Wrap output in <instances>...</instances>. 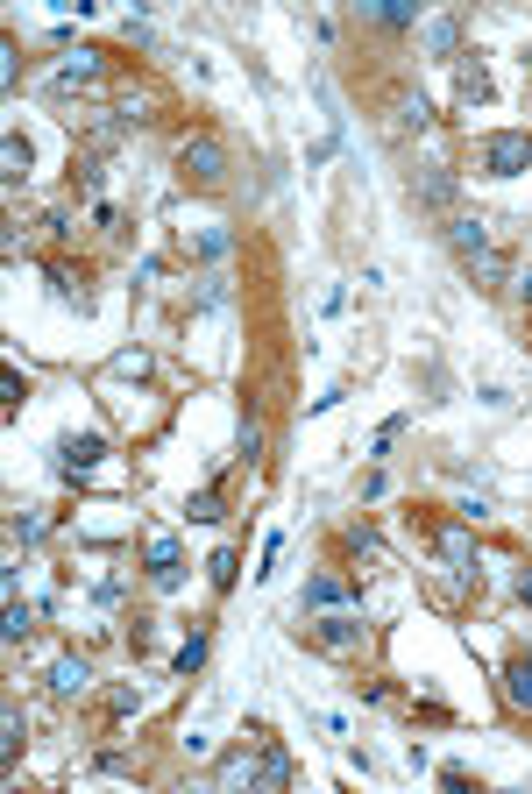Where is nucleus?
<instances>
[{
	"label": "nucleus",
	"mask_w": 532,
	"mask_h": 794,
	"mask_svg": "<svg viewBox=\"0 0 532 794\" xmlns=\"http://www.w3.org/2000/svg\"><path fill=\"white\" fill-rule=\"evenodd\" d=\"M185 518H199V525H213V518H220V490H199V497L185 504Z\"/></svg>",
	"instance_id": "obj_21"
},
{
	"label": "nucleus",
	"mask_w": 532,
	"mask_h": 794,
	"mask_svg": "<svg viewBox=\"0 0 532 794\" xmlns=\"http://www.w3.org/2000/svg\"><path fill=\"white\" fill-rule=\"evenodd\" d=\"M334 603H348V582H334V575L306 582V610H334Z\"/></svg>",
	"instance_id": "obj_12"
},
{
	"label": "nucleus",
	"mask_w": 532,
	"mask_h": 794,
	"mask_svg": "<svg viewBox=\"0 0 532 794\" xmlns=\"http://www.w3.org/2000/svg\"><path fill=\"white\" fill-rule=\"evenodd\" d=\"M518 298H525V305H532V270H525V277H518Z\"/></svg>",
	"instance_id": "obj_26"
},
{
	"label": "nucleus",
	"mask_w": 532,
	"mask_h": 794,
	"mask_svg": "<svg viewBox=\"0 0 532 794\" xmlns=\"http://www.w3.org/2000/svg\"><path fill=\"white\" fill-rule=\"evenodd\" d=\"M313 639H320L327 653H355V646H362V617H355V610H334V617L313 624Z\"/></svg>",
	"instance_id": "obj_4"
},
{
	"label": "nucleus",
	"mask_w": 532,
	"mask_h": 794,
	"mask_svg": "<svg viewBox=\"0 0 532 794\" xmlns=\"http://www.w3.org/2000/svg\"><path fill=\"white\" fill-rule=\"evenodd\" d=\"M0 631H8V646H22V639H29V610L8 603V624H0Z\"/></svg>",
	"instance_id": "obj_22"
},
{
	"label": "nucleus",
	"mask_w": 532,
	"mask_h": 794,
	"mask_svg": "<svg viewBox=\"0 0 532 794\" xmlns=\"http://www.w3.org/2000/svg\"><path fill=\"white\" fill-rule=\"evenodd\" d=\"M504 695H511L518 709H532V653H518V660L504 667Z\"/></svg>",
	"instance_id": "obj_8"
},
{
	"label": "nucleus",
	"mask_w": 532,
	"mask_h": 794,
	"mask_svg": "<svg viewBox=\"0 0 532 794\" xmlns=\"http://www.w3.org/2000/svg\"><path fill=\"white\" fill-rule=\"evenodd\" d=\"M511 589H518V603H532V568H525V575H518Z\"/></svg>",
	"instance_id": "obj_25"
},
{
	"label": "nucleus",
	"mask_w": 532,
	"mask_h": 794,
	"mask_svg": "<svg viewBox=\"0 0 532 794\" xmlns=\"http://www.w3.org/2000/svg\"><path fill=\"white\" fill-rule=\"evenodd\" d=\"M199 660H206V631H192V639L178 646V660H171V674H199Z\"/></svg>",
	"instance_id": "obj_15"
},
{
	"label": "nucleus",
	"mask_w": 532,
	"mask_h": 794,
	"mask_svg": "<svg viewBox=\"0 0 532 794\" xmlns=\"http://www.w3.org/2000/svg\"><path fill=\"white\" fill-rule=\"evenodd\" d=\"M149 575H157L164 589H178V582H185V568H178V539H164V532L149 539Z\"/></svg>",
	"instance_id": "obj_7"
},
{
	"label": "nucleus",
	"mask_w": 532,
	"mask_h": 794,
	"mask_svg": "<svg viewBox=\"0 0 532 794\" xmlns=\"http://www.w3.org/2000/svg\"><path fill=\"white\" fill-rule=\"evenodd\" d=\"M227 249H235V227H206L199 242H192V256H206V263H220Z\"/></svg>",
	"instance_id": "obj_14"
},
{
	"label": "nucleus",
	"mask_w": 532,
	"mask_h": 794,
	"mask_svg": "<svg viewBox=\"0 0 532 794\" xmlns=\"http://www.w3.org/2000/svg\"><path fill=\"white\" fill-rule=\"evenodd\" d=\"M0 156H8V178H29V164H36L22 135H8V142H0Z\"/></svg>",
	"instance_id": "obj_16"
},
{
	"label": "nucleus",
	"mask_w": 532,
	"mask_h": 794,
	"mask_svg": "<svg viewBox=\"0 0 532 794\" xmlns=\"http://www.w3.org/2000/svg\"><path fill=\"white\" fill-rule=\"evenodd\" d=\"M454 43H462V22H454V15L426 22V50H433V57H454Z\"/></svg>",
	"instance_id": "obj_11"
},
{
	"label": "nucleus",
	"mask_w": 532,
	"mask_h": 794,
	"mask_svg": "<svg viewBox=\"0 0 532 794\" xmlns=\"http://www.w3.org/2000/svg\"><path fill=\"white\" fill-rule=\"evenodd\" d=\"M476 164H483L490 178H518V171L532 164V135H490V142L476 149Z\"/></svg>",
	"instance_id": "obj_1"
},
{
	"label": "nucleus",
	"mask_w": 532,
	"mask_h": 794,
	"mask_svg": "<svg viewBox=\"0 0 532 794\" xmlns=\"http://www.w3.org/2000/svg\"><path fill=\"white\" fill-rule=\"evenodd\" d=\"M107 461V433H71L64 447H57V468L64 475H86V468H100Z\"/></svg>",
	"instance_id": "obj_3"
},
{
	"label": "nucleus",
	"mask_w": 532,
	"mask_h": 794,
	"mask_svg": "<svg viewBox=\"0 0 532 794\" xmlns=\"http://www.w3.org/2000/svg\"><path fill=\"white\" fill-rule=\"evenodd\" d=\"M454 199V178L447 171H433V178H412V206H447Z\"/></svg>",
	"instance_id": "obj_10"
},
{
	"label": "nucleus",
	"mask_w": 532,
	"mask_h": 794,
	"mask_svg": "<svg viewBox=\"0 0 532 794\" xmlns=\"http://www.w3.org/2000/svg\"><path fill=\"white\" fill-rule=\"evenodd\" d=\"M362 15H369V22H384V29H405V22H419L412 8H398V0H362Z\"/></svg>",
	"instance_id": "obj_13"
},
{
	"label": "nucleus",
	"mask_w": 532,
	"mask_h": 794,
	"mask_svg": "<svg viewBox=\"0 0 532 794\" xmlns=\"http://www.w3.org/2000/svg\"><path fill=\"white\" fill-rule=\"evenodd\" d=\"M178 171H185L192 185H220V171H227V149H220L213 135H192V142L178 149Z\"/></svg>",
	"instance_id": "obj_2"
},
{
	"label": "nucleus",
	"mask_w": 532,
	"mask_h": 794,
	"mask_svg": "<svg viewBox=\"0 0 532 794\" xmlns=\"http://www.w3.org/2000/svg\"><path fill=\"white\" fill-rule=\"evenodd\" d=\"M440 553H447V568H454V575H469V539H462V532H447Z\"/></svg>",
	"instance_id": "obj_20"
},
{
	"label": "nucleus",
	"mask_w": 532,
	"mask_h": 794,
	"mask_svg": "<svg viewBox=\"0 0 532 794\" xmlns=\"http://www.w3.org/2000/svg\"><path fill=\"white\" fill-rule=\"evenodd\" d=\"M15 752H22V717H15V709H8V717H0V759H8V766H15Z\"/></svg>",
	"instance_id": "obj_19"
},
{
	"label": "nucleus",
	"mask_w": 532,
	"mask_h": 794,
	"mask_svg": "<svg viewBox=\"0 0 532 794\" xmlns=\"http://www.w3.org/2000/svg\"><path fill=\"white\" fill-rule=\"evenodd\" d=\"M206 568H213V589H235V553H213Z\"/></svg>",
	"instance_id": "obj_23"
},
{
	"label": "nucleus",
	"mask_w": 532,
	"mask_h": 794,
	"mask_svg": "<svg viewBox=\"0 0 532 794\" xmlns=\"http://www.w3.org/2000/svg\"><path fill=\"white\" fill-rule=\"evenodd\" d=\"M235 447H242V461H256V454H263V433H256V419H242V440H235Z\"/></svg>",
	"instance_id": "obj_24"
},
{
	"label": "nucleus",
	"mask_w": 532,
	"mask_h": 794,
	"mask_svg": "<svg viewBox=\"0 0 532 794\" xmlns=\"http://www.w3.org/2000/svg\"><path fill=\"white\" fill-rule=\"evenodd\" d=\"M86 681H93V674H86V660H71V653H64V660H50V688H57V695H79Z\"/></svg>",
	"instance_id": "obj_9"
},
{
	"label": "nucleus",
	"mask_w": 532,
	"mask_h": 794,
	"mask_svg": "<svg viewBox=\"0 0 532 794\" xmlns=\"http://www.w3.org/2000/svg\"><path fill=\"white\" fill-rule=\"evenodd\" d=\"M22 397H29L22 369H0V405H8V412H22Z\"/></svg>",
	"instance_id": "obj_18"
},
{
	"label": "nucleus",
	"mask_w": 532,
	"mask_h": 794,
	"mask_svg": "<svg viewBox=\"0 0 532 794\" xmlns=\"http://www.w3.org/2000/svg\"><path fill=\"white\" fill-rule=\"evenodd\" d=\"M447 242H454V256H469V263H483V256H490V234H483V220H476V213H454V220H447Z\"/></svg>",
	"instance_id": "obj_5"
},
{
	"label": "nucleus",
	"mask_w": 532,
	"mask_h": 794,
	"mask_svg": "<svg viewBox=\"0 0 532 794\" xmlns=\"http://www.w3.org/2000/svg\"><path fill=\"white\" fill-rule=\"evenodd\" d=\"M50 86H57V93H71V86H100V57H93V50H79V57H64Z\"/></svg>",
	"instance_id": "obj_6"
},
{
	"label": "nucleus",
	"mask_w": 532,
	"mask_h": 794,
	"mask_svg": "<svg viewBox=\"0 0 532 794\" xmlns=\"http://www.w3.org/2000/svg\"><path fill=\"white\" fill-rule=\"evenodd\" d=\"M462 100H469V107L490 100V71H483V64H462Z\"/></svg>",
	"instance_id": "obj_17"
}]
</instances>
